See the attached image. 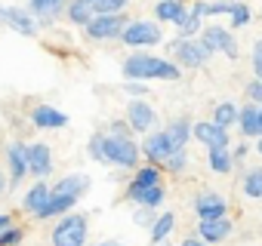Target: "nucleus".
Masks as SVG:
<instances>
[{
    "instance_id": "8",
    "label": "nucleus",
    "mask_w": 262,
    "mask_h": 246,
    "mask_svg": "<svg viewBox=\"0 0 262 246\" xmlns=\"http://www.w3.org/2000/svg\"><path fill=\"white\" fill-rule=\"evenodd\" d=\"M201 40H204L213 53H222V56H228V59H237V40L231 37L228 28H222V25H207V28L201 31Z\"/></svg>"
},
{
    "instance_id": "20",
    "label": "nucleus",
    "mask_w": 262,
    "mask_h": 246,
    "mask_svg": "<svg viewBox=\"0 0 262 246\" xmlns=\"http://www.w3.org/2000/svg\"><path fill=\"white\" fill-rule=\"evenodd\" d=\"M86 188H90V179L80 176V173H74V176L59 179V182L53 185V194H65V197H77V200H80V194H83Z\"/></svg>"
},
{
    "instance_id": "29",
    "label": "nucleus",
    "mask_w": 262,
    "mask_h": 246,
    "mask_svg": "<svg viewBox=\"0 0 262 246\" xmlns=\"http://www.w3.org/2000/svg\"><path fill=\"white\" fill-rule=\"evenodd\" d=\"M151 185H161V173H158V166H142L136 176H133V182H129V188H151Z\"/></svg>"
},
{
    "instance_id": "7",
    "label": "nucleus",
    "mask_w": 262,
    "mask_h": 246,
    "mask_svg": "<svg viewBox=\"0 0 262 246\" xmlns=\"http://www.w3.org/2000/svg\"><path fill=\"white\" fill-rule=\"evenodd\" d=\"M161 37H164L161 25H155V22H129L120 34V40L126 46H155V43H161Z\"/></svg>"
},
{
    "instance_id": "40",
    "label": "nucleus",
    "mask_w": 262,
    "mask_h": 246,
    "mask_svg": "<svg viewBox=\"0 0 262 246\" xmlns=\"http://www.w3.org/2000/svg\"><path fill=\"white\" fill-rule=\"evenodd\" d=\"M123 89H126V92H129V95H136V99H139V95H145V92H148V86H145V83H142V80H126V83H123Z\"/></svg>"
},
{
    "instance_id": "46",
    "label": "nucleus",
    "mask_w": 262,
    "mask_h": 246,
    "mask_svg": "<svg viewBox=\"0 0 262 246\" xmlns=\"http://www.w3.org/2000/svg\"><path fill=\"white\" fill-rule=\"evenodd\" d=\"M182 246H207V243H204L201 237H185V240H182Z\"/></svg>"
},
{
    "instance_id": "21",
    "label": "nucleus",
    "mask_w": 262,
    "mask_h": 246,
    "mask_svg": "<svg viewBox=\"0 0 262 246\" xmlns=\"http://www.w3.org/2000/svg\"><path fill=\"white\" fill-rule=\"evenodd\" d=\"M164 133H167L173 151H185V145H188V139H191V120H173Z\"/></svg>"
},
{
    "instance_id": "35",
    "label": "nucleus",
    "mask_w": 262,
    "mask_h": 246,
    "mask_svg": "<svg viewBox=\"0 0 262 246\" xmlns=\"http://www.w3.org/2000/svg\"><path fill=\"white\" fill-rule=\"evenodd\" d=\"M234 10V0H216V4L207 7V16H231Z\"/></svg>"
},
{
    "instance_id": "19",
    "label": "nucleus",
    "mask_w": 262,
    "mask_h": 246,
    "mask_svg": "<svg viewBox=\"0 0 262 246\" xmlns=\"http://www.w3.org/2000/svg\"><path fill=\"white\" fill-rule=\"evenodd\" d=\"M77 203V197H65V194H53L50 191V197H47V203L37 209V218H53V215H65L71 206Z\"/></svg>"
},
{
    "instance_id": "12",
    "label": "nucleus",
    "mask_w": 262,
    "mask_h": 246,
    "mask_svg": "<svg viewBox=\"0 0 262 246\" xmlns=\"http://www.w3.org/2000/svg\"><path fill=\"white\" fill-rule=\"evenodd\" d=\"M25 160H28V176H37V179L50 176V169H53V154H50V148L40 145V142L25 148Z\"/></svg>"
},
{
    "instance_id": "36",
    "label": "nucleus",
    "mask_w": 262,
    "mask_h": 246,
    "mask_svg": "<svg viewBox=\"0 0 262 246\" xmlns=\"http://www.w3.org/2000/svg\"><path fill=\"white\" fill-rule=\"evenodd\" d=\"M133 222H136L139 228H151L158 218H155V209H148V206H139V209H136V215H133Z\"/></svg>"
},
{
    "instance_id": "16",
    "label": "nucleus",
    "mask_w": 262,
    "mask_h": 246,
    "mask_svg": "<svg viewBox=\"0 0 262 246\" xmlns=\"http://www.w3.org/2000/svg\"><path fill=\"white\" fill-rule=\"evenodd\" d=\"M31 123H34V127H40V130H62L65 123H68V117H65L59 108L37 105V108L31 111Z\"/></svg>"
},
{
    "instance_id": "26",
    "label": "nucleus",
    "mask_w": 262,
    "mask_h": 246,
    "mask_svg": "<svg viewBox=\"0 0 262 246\" xmlns=\"http://www.w3.org/2000/svg\"><path fill=\"white\" fill-rule=\"evenodd\" d=\"M83 4L93 10V16H114L126 10V0H83Z\"/></svg>"
},
{
    "instance_id": "47",
    "label": "nucleus",
    "mask_w": 262,
    "mask_h": 246,
    "mask_svg": "<svg viewBox=\"0 0 262 246\" xmlns=\"http://www.w3.org/2000/svg\"><path fill=\"white\" fill-rule=\"evenodd\" d=\"M4 191H7V179H4V173H0V197H4Z\"/></svg>"
},
{
    "instance_id": "48",
    "label": "nucleus",
    "mask_w": 262,
    "mask_h": 246,
    "mask_svg": "<svg viewBox=\"0 0 262 246\" xmlns=\"http://www.w3.org/2000/svg\"><path fill=\"white\" fill-rule=\"evenodd\" d=\"M99 246H123V243H117V240H105V243H99Z\"/></svg>"
},
{
    "instance_id": "30",
    "label": "nucleus",
    "mask_w": 262,
    "mask_h": 246,
    "mask_svg": "<svg viewBox=\"0 0 262 246\" xmlns=\"http://www.w3.org/2000/svg\"><path fill=\"white\" fill-rule=\"evenodd\" d=\"M176 28H179V37H194V34H201V31H204V19H201V16H194V13H185V16H182V22H179Z\"/></svg>"
},
{
    "instance_id": "10",
    "label": "nucleus",
    "mask_w": 262,
    "mask_h": 246,
    "mask_svg": "<svg viewBox=\"0 0 262 246\" xmlns=\"http://www.w3.org/2000/svg\"><path fill=\"white\" fill-rule=\"evenodd\" d=\"M71 0H28V13L37 25H53L62 13H68Z\"/></svg>"
},
{
    "instance_id": "18",
    "label": "nucleus",
    "mask_w": 262,
    "mask_h": 246,
    "mask_svg": "<svg viewBox=\"0 0 262 246\" xmlns=\"http://www.w3.org/2000/svg\"><path fill=\"white\" fill-rule=\"evenodd\" d=\"M237 127L247 139L253 136H262V123H259V105H244L237 111Z\"/></svg>"
},
{
    "instance_id": "22",
    "label": "nucleus",
    "mask_w": 262,
    "mask_h": 246,
    "mask_svg": "<svg viewBox=\"0 0 262 246\" xmlns=\"http://www.w3.org/2000/svg\"><path fill=\"white\" fill-rule=\"evenodd\" d=\"M155 16H158V22H173V25H179L182 16H185V4H182V0H161V4L155 7Z\"/></svg>"
},
{
    "instance_id": "34",
    "label": "nucleus",
    "mask_w": 262,
    "mask_h": 246,
    "mask_svg": "<svg viewBox=\"0 0 262 246\" xmlns=\"http://www.w3.org/2000/svg\"><path fill=\"white\" fill-rule=\"evenodd\" d=\"M102 142H105V133H93V139H90V157H93V160H99V163H105Z\"/></svg>"
},
{
    "instance_id": "17",
    "label": "nucleus",
    "mask_w": 262,
    "mask_h": 246,
    "mask_svg": "<svg viewBox=\"0 0 262 246\" xmlns=\"http://www.w3.org/2000/svg\"><path fill=\"white\" fill-rule=\"evenodd\" d=\"M126 200H133L139 206L158 209L164 203V185H151V188H126Z\"/></svg>"
},
{
    "instance_id": "49",
    "label": "nucleus",
    "mask_w": 262,
    "mask_h": 246,
    "mask_svg": "<svg viewBox=\"0 0 262 246\" xmlns=\"http://www.w3.org/2000/svg\"><path fill=\"white\" fill-rule=\"evenodd\" d=\"M256 151H259V154H262V136H259V145H256Z\"/></svg>"
},
{
    "instance_id": "50",
    "label": "nucleus",
    "mask_w": 262,
    "mask_h": 246,
    "mask_svg": "<svg viewBox=\"0 0 262 246\" xmlns=\"http://www.w3.org/2000/svg\"><path fill=\"white\" fill-rule=\"evenodd\" d=\"M0 25H4V7H0Z\"/></svg>"
},
{
    "instance_id": "39",
    "label": "nucleus",
    "mask_w": 262,
    "mask_h": 246,
    "mask_svg": "<svg viewBox=\"0 0 262 246\" xmlns=\"http://www.w3.org/2000/svg\"><path fill=\"white\" fill-rule=\"evenodd\" d=\"M247 99H250V105H262V80L247 83Z\"/></svg>"
},
{
    "instance_id": "28",
    "label": "nucleus",
    "mask_w": 262,
    "mask_h": 246,
    "mask_svg": "<svg viewBox=\"0 0 262 246\" xmlns=\"http://www.w3.org/2000/svg\"><path fill=\"white\" fill-rule=\"evenodd\" d=\"M173 228H176V215H173V212H164V215L151 225V240H155V243H164Z\"/></svg>"
},
{
    "instance_id": "14",
    "label": "nucleus",
    "mask_w": 262,
    "mask_h": 246,
    "mask_svg": "<svg viewBox=\"0 0 262 246\" xmlns=\"http://www.w3.org/2000/svg\"><path fill=\"white\" fill-rule=\"evenodd\" d=\"M228 234H231L228 215H222V218H201V225H198V237L204 243H222Z\"/></svg>"
},
{
    "instance_id": "3",
    "label": "nucleus",
    "mask_w": 262,
    "mask_h": 246,
    "mask_svg": "<svg viewBox=\"0 0 262 246\" xmlns=\"http://www.w3.org/2000/svg\"><path fill=\"white\" fill-rule=\"evenodd\" d=\"M102 151H105V163H114V166H126V169H133L142 157L139 145L133 139H114L105 133V142H102Z\"/></svg>"
},
{
    "instance_id": "33",
    "label": "nucleus",
    "mask_w": 262,
    "mask_h": 246,
    "mask_svg": "<svg viewBox=\"0 0 262 246\" xmlns=\"http://www.w3.org/2000/svg\"><path fill=\"white\" fill-rule=\"evenodd\" d=\"M231 28H244L247 22H250V7L247 4H241V0H234V10H231Z\"/></svg>"
},
{
    "instance_id": "9",
    "label": "nucleus",
    "mask_w": 262,
    "mask_h": 246,
    "mask_svg": "<svg viewBox=\"0 0 262 246\" xmlns=\"http://www.w3.org/2000/svg\"><path fill=\"white\" fill-rule=\"evenodd\" d=\"M139 151L148 157V163H151V166H155V163H167V160L176 154L164 130H155V133H148V136H145V142L139 145Z\"/></svg>"
},
{
    "instance_id": "6",
    "label": "nucleus",
    "mask_w": 262,
    "mask_h": 246,
    "mask_svg": "<svg viewBox=\"0 0 262 246\" xmlns=\"http://www.w3.org/2000/svg\"><path fill=\"white\" fill-rule=\"evenodd\" d=\"M126 16L123 13H114V16H93L83 28L93 40H111V37H120L123 28H126Z\"/></svg>"
},
{
    "instance_id": "13",
    "label": "nucleus",
    "mask_w": 262,
    "mask_h": 246,
    "mask_svg": "<svg viewBox=\"0 0 262 246\" xmlns=\"http://www.w3.org/2000/svg\"><path fill=\"white\" fill-rule=\"evenodd\" d=\"M191 136H194L198 142H204L207 148H228V130L216 127L213 120H210V123H194V127H191Z\"/></svg>"
},
{
    "instance_id": "4",
    "label": "nucleus",
    "mask_w": 262,
    "mask_h": 246,
    "mask_svg": "<svg viewBox=\"0 0 262 246\" xmlns=\"http://www.w3.org/2000/svg\"><path fill=\"white\" fill-rule=\"evenodd\" d=\"M86 215H65L56 228H53V246H86Z\"/></svg>"
},
{
    "instance_id": "27",
    "label": "nucleus",
    "mask_w": 262,
    "mask_h": 246,
    "mask_svg": "<svg viewBox=\"0 0 262 246\" xmlns=\"http://www.w3.org/2000/svg\"><path fill=\"white\" fill-rule=\"evenodd\" d=\"M213 123H216V127H222V130L234 127V123H237V108H234L231 102L216 105V111H213Z\"/></svg>"
},
{
    "instance_id": "37",
    "label": "nucleus",
    "mask_w": 262,
    "mask_h": 246,
    "mask_svg": "<svg viewBox=\"0 0 262 246\" xmlns=\"http://www.w3.org/2000/svg\"><path fill=\"white\" fill-rule=\"evenodd\" d=\"M129 123H123V120H114L111 127H108V136H114V139H129Z\"/></svg>"
},
{
    "instance_id": "1",
    "label": "nucleus",
    "mask_w": 262,
    "mask_h": 246,
    "mask_svg": "<svg viewBox=\"0 0 262 246\" xmlns=\"http://www.w3.org/2000/svg\"><path fill=\"white\" fill-rule=\"evenodd\" d=\"M179 65L148 56V53H133L123 62V80H179Z\"/></svg>"
},
{
    "instance_id": "32",
    "label": "nucleus",
    "mask_w": 262,
    "mask_h": 246,
    "mask_svg": "<svg viewBox=\"0 0 262 246\" xmlns=\"http://www.w3.org/2000/svg\"><path fill=\"white\" fill-rule=\"evenodd\" d=\"M244 194H247V197H259V200H262V166L247 173V179H244Z\"/></svg>"
},
{
    "instance_id": "15",
    "label": "nucleus",
    "mask_w": 262,
    "mask_h": 246,
    "mask_svg": "<svg viewBox=\"0 0 262 246\" xmlns=\"http://www.w3.org/2000/svg\"><path fill=\"white\" fill-rule=\"evenodd\" d=\"M194 212H198L201 218H222V215L228 212V206H225V197L207 191V194H198V200H194Z\"/></svg>"
},
{
    "instance_id": "2",
    "label": "nucleus",
    "mask_w": 262,
    "mask_h": 246,
    "mask_svg": "<svg viewBox=\"0 0 262 246\" xmlns=\"http://www.w3.org/2000/svg\"><path fill=\"white\" fill-rule=\"evenodd\" d=\"M167 50H170L173 62L182 65V68H201V65H207L210 56H213V50H210L201 37H176Z\"/></svg>"
},
{
    "instance_id": "43",
    "label": "nucleus",
    "mask_w": 262,
    "mask_h": 246,
    "mask_svg": "<svg viewBox=\"0 0 262 246\" xmlns=\"http://www.w3.org/2000/svg\"><path fill=\"white\" fill-rule=\"evenodd\" d=\"M253 68H256V71L262 68V40H259V43L253 46Z\"/></svg>"
},
{
    "instance_id": "44",
    "label": "nucleus",
    "mask_w": 262,
    "mask_h": 246,
    "mask_svg": "<svg viewBox=\"0 0 262 246\" xmlns=\"http://www.w3.org/2000/svg\"><path fill=\"white\" fill-rule=\"evenodd\" d=\"M247 151H250L247 145H237V148H234V154H231V160H244V157H247Z\"/></svg>"
},
{
    "instance_id": "11",
    "label": "nucleus",
    "mask_w": 262,
    "mask_h": 246,
    "mask_svg": "<svg viewBox=\"0 0 262 246\" xmlns=\"http://www.w3.org/2000/svg\"><path fill=\"white\" fill-rule=\"evenodd\" d=\"M4 25L13 28L16 34H22V37H34L37 34V22H34V16L25 7H4Z\"/></svg>"
},
{
    "instance_id": "23",
    "label": "nucleus",
    "mask_w": 262,
    "mask_h": 246,
    "mask_svg": "<svg viewBox=\"0 0 262 246\" xmlns=\"http://www.w3.org/2000/svg\"><path fill=\"white\" fill-rule=\"evenodd\" d=\"M7 157H10V173H13V185H16V182H22V179L28 176V160H25V145H13V148L7 151Z\"/></svg>"
},
{
    "instance_id": "31",
    "label": "nucleus",
    "mask_w": 262,
    "mask_h": 246,
    "mask_svg": "<svg viewBox=\"0 0 262 246\" xmlns=\"http://www.w3.org/2000/svg\"><path fill=\"white\" fill-rule=\"evenodd\" d=\"M68 19H71L74 25H86V22L93 19V10L83 4V0H71V4H68Z\"/></svg>"
},
{
    "instance_id": "45",
    "label": "nucleus",
    "mask_w": 262,
    "mask_h": 246,
    "mask_svg": "<svg viewBox=\"0 0 262 246\" xmlns=\"http://www.w3.org/2000/svg\"><path fill=\"white\" fill-rule=\"evenodd\" d=\"M7 228H13V215H7V212H0V231H7Z\"/></svg>"
},
{
    "instance_id": "42",
    "label": "nucleus",
    "mask_w": 262,
    "mask_h": 246,
    "mask_svg": "<svg viewBox=\"0 0 262 246\" xmlns=\"http://www.w3.org/2000/svg\"><path fill=\"white\" fill-rule=\"evenodd\" d=\"M207 7H210V4H207V0H194V4H191V13L204 19V16H207Z\"/></svg>"
},
{
    "instance_id": "38",
    "label": "nucleus",
    "mask_w": 262,
    "mask_h": 246,
    "mask_svg": "<svg viewBox=\"0 0 262 246\" xmlns=\"http://www.w3.org/2000/svg\"><path fill=\"white\" fill-rule=\"evenodd\" d=\"M22 240V231L19 228H7V231H0V246H16Z\"/></svg>"
},
{
    "instance_id": "24",
    "label": "nucleus",
    "mask_w": 262,
    "mask_h": 246,
    "mask_svg": "<svg viewBox=\"0 0 262 246\" xmlns=\"http://www.w3.org/2000/svg\"><path fill=\"white\" fill-rule=\"evenodd\" d=\"M47 197H50V188H47L43 182H37V185H34V188H31V191L25 194V200H22V209H25V212H34V215H37V209H40V206L47 203Z\"/></svg>"
},
{
    "instance_id": "41",
    "label": "nucleus",
    "mask_w": 262,
    "mask_h": 246,
    "mask_svg": "<svg viewBox=\"0 0 262 246\" xmlns=\"http://www.w3.org/2000/svg\"><path fill=\"white\" fill-rule=\"evenodd\" d=\"M167 166H170V173H182V169H185V151H176V154L167 160Z\"/></svg>"
},
{
    "instance_id": "5",
    "label": "nucleus",
    "mask_w": 262,
    "mask_h": 246,
    "mask_svg": "<svg viewBox=\"0 0 262 246\" xmlns=\"http://www.w3.org/2000/svg\"><path fill=\"white\" fill-rule=\"evenodd\" d=\"M126 123H129V130H133V133L148 136V133H155V127H158V114H155V108H151L148 102L133 99V102L126 105Z\"/></svg>"
},
{
    "instance_id": "25",
    "label": "nucleus",
    "mask_w": 262,
    "mask_h": 246,
    "mask_svg": "<svg viewBox=\"0 0 262 246\" xmlns=\"http://www.w3.org/2000/svg\"><path fill=\"white\" fill-rule=\"evenodd\" d=\"M207 160H210V169H213V173H219V176L231 173V166H234V160H231L228 148H210Z\"/></svg>"
}]
</instances>
